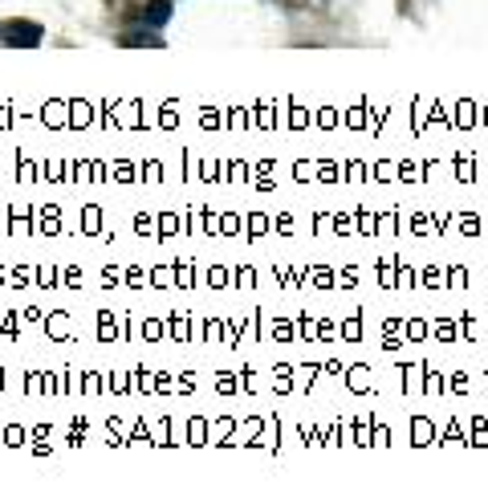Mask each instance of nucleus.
Wrapping results in <instances>:
<instances>
[{
    "mask_svg": "<svg viewBox=\"0 0 488 501\" xmlns=\"http://www.w3.org/2000/svg\"><path fill=\"white\" fill-rule=\"evenodd\" d=\"M143 25H151V29H159V25H167L171 21V0H151V5H143Z\"/></svg>",
    "mask_w": 488,
    "mask_h": 501,
    "instance_id": "nucleus-2",
    "label": "nucleus"
},
{
    "mask_svg": "<svg viewBox=\"0 0 488 501\" xmlns=\"http://www.w3.org/2000/svg\"><path fill=\"white\" fill-rule=\"evenodd\" d=\"M41 37H45V29L37 25V21H5L0 25V42L5 45H21V50H33V45H41Z\"/></svg>",
    "mask_w": 488,
    "mask_h": 501,
    "instance_id": "nucleus-1",
    "label": "nucleus"
},
{
    "mask_svg": "<svg viewBox=\"0 0 488 501\" xmlns=\"http://www.w3.org/2000/svg\"><path fill=\"white\" fill-rule=\"evenodd\" d=\"M122 45H127V50H135V45H163V37H146V33H127V37H122Z\"/></svg>",
    "mask_w": 488,
    "mask_h": 501,
    "instance_id": "nucleus-3",
    "label": "nucleus"
}]
</instances>
